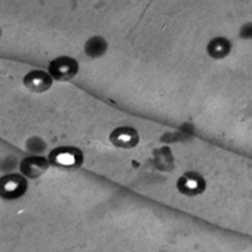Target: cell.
Listing matches in <instances>:
<instances>
[{
  "label": "cell",
  "mask_w": 252,
  "mask_h": 252,
  "mask_svg": "<svg viewBox=\"0 0 252 252\" xmlns=\"http://www.w3.org/2000/svg\"><path fill=\"white\" fill-rule=\"evenodd\" d=\"M177 187L186 196H197V194H200V193L205 191L206 184H205V180L199 174H196V172H187V174H184L178 180Z\"/></svg>",
  "instance_id": "cell-7"
},
{
  "label": "cell",
  "mask_w": 252,
  "mask_h": 252,
  "mask_svg": "<svg viewBox=\"0 0 252 252\" xmlns=\"http://www.w3.org/2000/svg\"><path fill=\"white\" fill-rule=\"evenodd\" d=\"M49 159L40 156V155H33L26 158L21 163H20V171L26 178H32L36 180L39 177H42L48 168H49Z\"/></svg>",
  "instance_id": "cell-4"
},
{
  "label": "cell",
  "mask_w": 252,
  "mask_h": 252,
  "mask_svg": "<svg viewBox=\"0 0 252 252\" xmlns=\"http://www.w3.org/2000/svg\"><path fill=\"white\" fill-rule=\"evenodd\" d=\"M29 183L21 174H6L0 178V197L6 200H17L27 193Z\"/></svg>",
  "instance_id": "cell-1"
},
{
  "label": "cell",
  "mask_w": 252,
  "mask_h": 252,
  "mask_svg": "<svg viewBox=\"0 0 252 252\" xmlns=\"http://www.w3.org/2000/svg\"><path fill=\"white\" fill-rule=\"evenodd\" d=\"M85 52L91 57V58H99L107 52V42L99 37V36H94L91 37L86 45H85Z\"/></svg>",
  "instance_id": "cell-9"
},
{
  "label": "cell",
  "mask_w": 252,
  "mask_h": 252,
  "mask_svg": "<svg viewBox=\"0 0 252 252\" xmlns=\"http://www.w3.org/2000/svg\"><path fill=\"white\" fill-rule=\"evenodd\" d=\"M110 143L119 149H134L140 143V135L131 126H120L110 134Z\"/></svg>",
  "instance_id": "cell-5"
},
{
  "label": "cell",
  "mask_w": 252,
  "mask_h": 252,
  "mask_svg": "<svg viewBox=\"0 0 252 252\" xmlns=\"http://www.w3.org/2000/svg\"><path fill=\"white\" fill-rule=\"evenodd\" d=\"M54 83V79L49 73L42 70H33L24 76V86L36 94L46 92Z\"/></svg>",
  "instance_id": "cell-6"
},
{
  "label": "cell",
  "mask_w": 252,
  "mask_h": 252,
  "mask_svg": "<svg viewBox=\"0 0 252 252\" xmlns=\"http://www.w3.org/2000/svg\"><path fill=\"white\" fill-rule=\"evenodd\" d=\"M240 37L242 39H252V23H246L240 29Z\"/></svg>",
  "instance_id": "cell-11"
},
{
  "label": "cell",
  "mask_w": 252,
  "mask_h": 252,
  "mask_svg": "<svg viewBox=\"0 0 252 252\" xmlns=\"http://www.w3.org/2000/svg\"><path fill=\"white\" fill-rule=\"evenodd\" d=\"M231 51V43L225 37H215L209 42L208 45V54L212 58H224L230 54Z\"/></svg>",
  "instance_id": "cell-8"
},
{
  "label": "cell",
  "mask_w": 252,
  "mask_h": 252,
  "mask_svg": "<svg viewBox=\"0 0 252 252\" xmlns=\"http://www.w3.org/2000/svg\"><path fill=\"white\" fill-rule=\"evenodd\" d=\"M49 163L61 169H77L82 166L83 153L76 147H58L49 155Z\"/></svg>",
  "instance_id": "cell-2"
},
{
  "label": "cell",
  "mask_w": 252,
  "mask_h": 252,
  "mask_svg": "<svg viewBox=\"0 0 252 252\" xmlns=\"http://www.w3.org/2000/svg\"><path fill=\"white\" fill-rule=\"evenodd\" d=\"M79 73V64L70 57H58L49 64V74L54 80L68 82L74 79Z\"/></svg>",
  "instance_id": "cell-3"
},
{
  "label": "cell",
  "mask_w": 252,
  "mask_h": 252,
  "mask_svg": "<svg viewBox=\"0 0 252 252\" xmlns=\"http://www.w3.org/2000/svg\"><path fill=\"white\" fill-rule=\"evenodd\" d=\"M0 37H2V29H0Z\"/></svg>",
  "instance_id": "cell-12"
},
{
  "label": "cell",
  "mask_w": 252,
  "mask_h": 252,
  "mask_svg": "<svg viewBox=\"0 0 252 252\" xmlns=\"http://www.w3.org/2000/svg\"><path fill=\"white\" fill-rule=\"evenodd\" d=\"M46 144L40 140V138H30L27 141V149L32 152V153H36V155H40L43 150H45Z\"/></svg>",
  "instance_id": "cell-10"
}]
</instances>
